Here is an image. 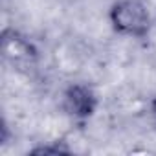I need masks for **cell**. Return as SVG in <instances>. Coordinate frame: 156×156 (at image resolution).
Wrapping results in <instances>:
<instances>
[{
  "label": "cell",
  "instance_id": "cell-5",
  "mask_svg": "<svg viewBox=\"0 0 156 156\" xmlns=\"http://www.w3.org/2000/svg\"><path fill=\"white\" fill-rule=\"evenodd\" d=\"M151 112H152V118H154V121H156V98H154L152 103H151Z\"/></svg>",
  "mask_w": 156,
  "mask_h": 156
},
{
  "label": "cell",
  "instance_id": "cell-1",
  "mask_svg": "<svg viewBox=\"0 0 156 156\" xmlns=\"http://www.w3.org/2000/svg\"><path fill=\"white\" fill-rule=\"evenodd\" d=\"M114 31L127 37H145L151 31V13L141 0H118L108 11Z\"/></svg>",
  "mask_w": 156,
  "mask_h": 156
},
{
  "label": "cell",
  "instance_id": "cell-4",
  "mask_svg": "<svg viewBox=\"0 0 156 156\" xmlns=\"http://www.w3.org/2000/svg\"><path fill=\"white\" fill-rule=\"evenodd\" d=\"M66 152H70V149L68 147H64V145H42V147H35L33 151H31V154H66Z\"/></svg>",
  "mask_w": 156,
  "mask_h": 156
},
{
  "label": "cell",
  "instance_id": "cell-2",
  "mask_svg": "<svg viewBox=\"0 0 156 156\" xmlns=\"http://www.w3.org/2000/svg\"><path fill=\"white\" fill-rule=\"evenodd\" d=\"M62 107L72 118L87 119L98 108V96L88 85L73 83L62 94Z\"/></svg>",
  "mask_w": 156,
  "mask_h": 156
},
{
  "label": "cell",
  "instance_id": "cell-3",
  "mask_svg": "<svg viewBox=\"0 0 156 156\" xmlns=\"http://www.w3.org/2000/svg\"><path fill=\"white\" fill-rule=\"evenodd\" d=\"M2 51H4V57H6L8 61H11L13 64L30 62L31 59H35V50H33V46H31L26 39H22L19 33H15V31H6V33H4Z\"/></svg>",
  "mask_w": 156,
  "mask_h": 156
}]
</instances>
